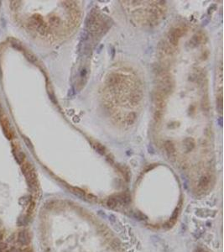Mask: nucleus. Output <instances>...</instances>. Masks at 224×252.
<instances>
[{
	"instance_id": "obj_16",
	"label": "nucleus",
	"mask_w": 224,
	"mask_h": 252,
	"mask_svg": "<svg viewBox=\"0 0 224 252\" xmlns=\"http://www.w3.org/2000/svg\"><path fill=\"white\" fill-rule=\"evenodd\" d=\"M199 41H200V37L198 36H195L192 39V40L190 41V43H192L193 45V46H195L196 45H198Z\"/></svg>"
},
{
	"instance_id": "obj_24",
	"label": "nucleus",
	"mask_w": 224,
	"mask_h": 252,
	"mask_svg": "<svg viewBox=\"0 0 224 252\" xmlns=\"http://www.w3.org/2000/svg\"><path fill=\"white\" fill-rule=\"evenodd\" d=\"M22 252H32V250H29V249H25V250H24Z\"/></svg>"
},
{
	"instance_id": "obj_20",
	"label": "nucleus",
	"mask_w": 224,
	"mask_h": 252,
	"mask_svg": "<svg viewBox=\"0 0 224 252\" xmlns=\"http://www.w3.org/2000/svg\"><path fill=\"white\" fill-rule=\"evenodd\" d=\"M134 217L136 218V220H145V218L146 217L143 214V213H141L140 212H136L135 213H134Z\"/></svg>"
},
{
	"instance_id": "obj_13",
	"label": "nucleus",
	"mask_w": 224,
	"mask_h": 252,
	"mask_svg": "<svg viewBox=\"0 0 224 252\" xmlns=\"http://www.w3.org/2000/svg\"><path fill=\"white\" fill-rule=\"evenodd\" d=\"M217 107L218 108V110H219V113H222V94H221L220 97H217Z\"/></svg>"
},
{
	"instance_id": "obj_6",
	"label": "nucleus",
	"mask_w": 224,
	"mask_h": 252,
	"mask_svg": "<svg viewBox=\"0 0 224 252\" xmlns=\"http://www.w3.org/2000/svg\"><path fill=\"white\" fill-rule=\"evenodd\" d=\"M165 150L167 151V154L169 155L170 157L171 156H174L175 155V147H174V145L172 144V142L170 141H166L165 142Z\"/></svg>"
},
{
	"instance_id": "obj_5",
	"label": "nucleus",
	"mask_w": 224,
	"mask_h": 252,
	"mask_svg": "<svg viewBox=\"0 0 224 252\" xmlns=\"http://www.w3.org/2000/svg\"><path fill=\"white\" fill-rule=\"evenodd\" d=\"M119 81L120 78L119 77V76L115 75V74H112V75L109 76V77H108L107 83L109 84V86H115L119 83Z\"/></svg>"
},
{
	"instance_id": "obj_23",
	"label": "nucleus",
	"mask_w": 224,
	"mask_h": 252,
	"mask_svg": "<svg viewBox=\"0 0 224 252\" xmlns=\"http://www.w3.org/2000/svg\"><path fill=\"white\" fill-rule=\"evenodd\" d=\"M3 237H4V235H3V233L0 231V242L2 241V240H3Z\"/></svg>"
},
{
	"instance_id": "obj_19",
	"label": "nucleus",
	"mask_w": 224,
	"mask_h": 252,
	"mask_svg": "<svg viewBox=\"0 0 224 252\" xmlns=\"http://www.w3.org/2000/svg\"><path fill=\"white\" fill-rule=\"evenodd\" d=\"M50 22H51V24L52 25L56 26V25H58L60 24V19L58 18H56V17H52V18L50 19Z\"/></svg>"
},
{
	"instance_id": "obj_10",
	"label": "nucleus",
	"mask_w": 224,
	"mask_h": 252,
	"mask_svg": "<svg viewBox=\"0 0 224 252\" xmlns=\"http://www.w3.org/2000/svg\"><path fill=\"white\" fill-rule=\"evenodd\" d=\"M93 147L95 148V150L98 151V153H100L101 155H104L105 154V148L100 145L99 143L97 142H94L93 143Z\"/></svg>"
},
{
	"instance_id": "obj_14",
	"label": "nucleus",
	"mask_w": 224,
	"mask_h": 252,
	"mask_svg": "<svg viewBox=\"0 0 224 252\" xmlns=\"http://www.w3.org/2000/svg\"><path fill=\"white\" fill-rule=\"evenodd\" d=\"M27 223V219L26 216H20L18 219V224H19V226H24Z\"/></svg>"
},
{
	"instance_id": "obj_18",
	"label": "nucleus",
	"mask_w": 224,
	"mask_h": 252,
	"mask_svg": "<svg viewBox=\"0 0 224 252\" xmlns=\"http://www.w3.org/2000/svg\"><path fill=\"white\" fill-rule=\"evenodd\" d=\"M23 139H24V141H25V143L26 145H27V146H28L30 150H33L32 143H31V141L29 140V138H27V137H25V136H23Z\"/></svg>"
},
{
	"instance_id": "obj_15",
	"label": "nucleus",
	"mask_w": 224,
	"mask_h": 252,
	"mask_svg": "<svg viewBox=\"0 0 224 252\" xmlns=\"http://www.w3.org/2000/svg\"><path fill=\"white\" fill-rule=\"evenodd\" d=\"M135 119H136V114H134V113H131L128 116V118H127V121H128V123L129 124H133V123L135 121Z\"/></svg>"
},
{
	"instance_id": "obj_3",
	"label": "nucleus",
	"mask_w": 224,
	"mask_h": 252,
	"mask_svg": "<svg viewBox=\"0 0 224 252\" xmlns=\"http://www.w3.org/2000/svg\"><path fill=\"white\" fill-rule=\"evenodd\" d=\"M17 240L21 245H28L30 242V236H29V232L25 230H20L18 232Z\"/></svg>"
},
{
	"instance_id": "obj_9",
	"label": "nucleus",
	"mask_w": 224,
	"mask_h": 252,
	"mask_svg": "<svg viewBox=\"0 0 224 252\" xmlns=\"http://www.w3.org/2000/svg\"><path fill=\"white\" fill-rule=\"evenodd\" d=\"M184 147L186 152L191 151L194 147V141L192 139H186L184 141Z\"/></svg>"
},
{
	"instance_id": "obj_2",
	"label": "nucleus",
	"mask_w": 224,
	"mask_h": 252,
	"mask_svg": "<svg viewBox=\"0 0 224 252\" xmlns=\"http://www.w3.org/2000/svg\"><path fill=\"white\" fill-rule=\"evenodd\" d=\"M181 36H182V29L179 28L171 29L168 34V40L170 44H171L172 46H176Z\"/></svg>"
},
{
	"instance_id": "obj_8",
	"label": "nucleus",
	"mask_w": 224,
	"mask_h": 252,
	"mask_svg": "<svg viewBox=\"0 0 224 252\" xmlns=\"http://www.w3.org/2000/svg\"><path fill=\"white\" fill-rule=\"evenodd\" d=\"M210 183V179L208 176H203L200 178L199 180V187H202V188H206V187L209 186Z\"/></svg>"
},
{
	"instance_id": "obj_21",
	"label": "nucleus",
	"mask_w": 224,
	"mask_h": 252,
	"mask_svg": "<svg viewBox=\"0 0 224 252\" xmlns=\"http://www.w3.org/2000/svg\"><path fill=\"white\" fill-rule=\"evenodd\" d=\"M12 46L14 47V48H15V49H17V50H19L22 49L21 44H20V43H15V42H12Z\"/></svg>"
},
{
	"instance_id": "obj_11",
	"label": "nucleus",
	"mask_w": 224,
	"mask_h": 252,
	"mask_svg": "<svg viewBox=\"0 0 224 252\" xmlns=\"http://www.w3.org/2000/svg\"><path fill=\"white\" fill-rule=\"evenodd\" d=\"M72 192L74 194H76L77 197H79V198H84L85 196H87V194L84 192V191L81 190L80 188H77V187H73Z\"/></svg>"
},
{
	"instance_id": "obj_12",
	"label": "nucleus",
	"mask_w": 224,
	"mask_h": 252,
	"mask_svg": "<svg viewBox=\"0 0 224 252\" xmlns=\"http://www.w3.org/2000/svg\"><path fill=\"white\" fill-rule=\"evenodd\" d=\"M25 55L26 58L29 60L30 62H32V63H34V64H35L37 62V59L36 57L34 56V55L32 54V53H30V52H29V51H25Z\"/></svg>"
},
{
	"instance_id": "obj_7",
	"label": "nucleus",
	"mask_w": 224,
	"mask_h": 252,
	"mask_svg": "<svg viewBox=\"0 0 224 252\" xmlns=\"http://www.w3.org/2000/svg\"><path fill=\"white\" fill-rule=\"evenodd\" d=\"M107 205H108V207H109V209H115L117 206L119 205V201H118V199L116 198V196L115 197H110V198L108 199V201H107Z\"/></svg>"
},
{
	"instance_id": "obj_22",
	"label": "nucleus",
	"mask_w": 224,
	"mask_h": 252,
	"mask_svg": "<svg viewBox=\"0 0 224 252\" xmlns=\"http://www.w3.org/2000/svg\"><path fill=\"white\" fill-rule=\"evenodd\" d=\"M194 252H206V251H205V250L202 248H197V249H196L195 251Z\"/></svg>"
},
{
	"instance_id": "obj_1",
	"label": "nucleus",
	"mask_w": 224,
	"mask_h": 252,
	"mask_svg": "<svg viewBox=\"0 0 224 252\" xmlns=\"http://www.w3.org/2000/svg\"><path fill=\"white\" fill-rule=\"evenodd\" d=\"M22 172L24 176H25L27 183L29 185V188H31L32 190H36L38 187V182H37L36 175L35 173V171L33 169V167L30 166L29 163H25L22 166Z\"/></svg>"
},
{
	"instance_id": "obj_4",
	"label": "nucleus",
	"mask_w": 224,
	"mask_h": 252,
	"mask_svg": "<svg viewBox=\"0 0 224 252\" xmlns=\"http://www.w3.org/2000/svg\"><path fill=\"white\" fill-rule=\"evenodd\" d=\"M13 155L15 156L16 162H18L19 165L22 164V162H24V160H25V154L22 151H19L18 150H16V149H14L13 150Z\"/></svg>"
},
{
	"instance_id": "obj_17",
	"label": "nucleus",
	"mask_w": 224,
	"mask_h": 252,
	"mask_svg": "<svg viewBox=\"0 0 224 252\" xmlns=\"http://www.w3.org/2000/svg\"><path fill=\"white\" fill-rule=\"evenodd\" d=\"M8 245L4 242H0V252H7Z\"/></svg>"
},
{
	"instance_id": "obj_25",
	"label": "nucleus",
	"mask_w": 224,
	"mask_h": 252,
	"mask_svg": "<svg viewBox=\"0 0 224 252\" xmlns=\"http://www.w3.org/2000/svg\"><path fill=\"white\" fill-rule=\"evenodd\" d=\"M2 114H3V108H2L1 105H0V117L2 116Z\"/></svg>"
}]
</instances>
